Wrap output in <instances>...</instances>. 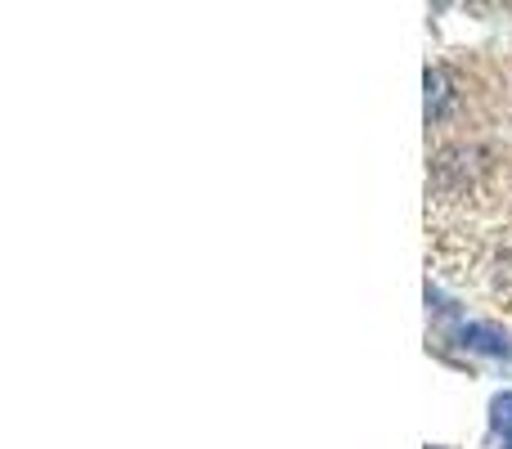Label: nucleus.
<instances>
[{"label":"nucleus","instance_id":"nucleus-1","mask_svg":"<svg viewBox=\"0 0 512 449\" xmlns=\"http://www.w3.org/2000/svg\"><path fill=\"white\" fill-rule=\"evenodd\" d=\"M463 342L477 346V351H490V355H508V342L495 328H463Z\"/></svg>","mask_w":512,"mask_h":449},{"label":"nucleus","instance_id":"nucleus-2","mask_svg":"<svg viewBox=\"0 0 512 449\" xmlns=\"http://www.w3.org/2000/svg\"><path fill=\"white\" fill-rule=\"evenodd\" d=\"M490 409H495V427L504 432V449H512V396H499Z\"/></svg>","mask_w":512,"mask_h":449},{"label":"nucleus","instance_id":"nucleus-3","mask_svg":"<svg viewBox=\"0 0 512 449\" xmlns=\"http://www.w3.org/2000/svg\"><path fill=\"white\" fill-rule=\"evenodd\" d=\"M432 449H441V445H432Z\"/></svg>","mask_w":512,"mask_h":449}]
</instances>
